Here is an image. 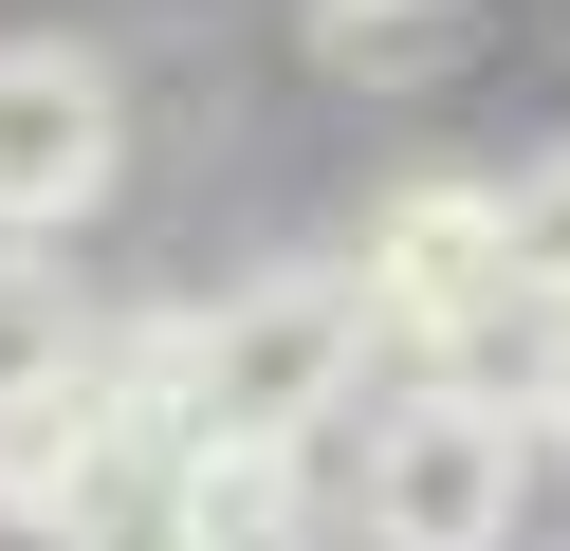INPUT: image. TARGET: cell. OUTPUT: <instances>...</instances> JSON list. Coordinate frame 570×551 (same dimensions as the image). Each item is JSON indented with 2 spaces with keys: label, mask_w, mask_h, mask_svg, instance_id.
Returning <instances> with one entry per match:
<instances>
[{
  "label": "cell",
  "mask_w": 570,
  "mask_h": 551,
  "mask_svg": "<svg viewBox=\"0 0 570 551\" xmlns=\"http://www.w3.org/2000/svg\"><path fill=\"white\" fill-rule=\"evenodd\" d=\"M386 294L350 276V257H276V276L203 294L185 313V423H166V460H295L332 404H386Z\"/></svg>",
  "instance_id": "1"
},
{
  "label": "cell",
  "mask_w": 570,
  "mask_h": 551,
  "mask_svg": "<svg viewBox=\"0 0 570 551\" xmlns=\"http://www.w3.org/2000/svg\"><path fill=\"white\" fill-rule=\"evenodd\" d=\"M350 551H515V423L497 404H368V460H350Z\"/></svg>",
  "instance_id": "2"
},
{
  "label": "cell",
  "mask_w": 570,
  "mask_h": 551,
  "mask_svg": "<svg viewBox=\"0 0 570 551\" xmlns=\"http://www.w3.org/2000/svg\"><path fill=\"white\" fill-rule=\"evenodd\" d=\"M129 166V110L92 37H0V257H38L56 220H92Z\"/></svg>",
  "instance_id": "3"
},
{
  "label": "cell",
  "mask_w": 570,
  "mask_h": 551,
  "mask_svg": "<svg viewBox=\"0 0 570 551\" xmlns=\"http://www.w3.org/2000/svg\"><path fill=\"white\" fill-rule=\"evenodd\" d=\"M350 276L386 294L405 350H442V331H479L497 294H515V203H497V184H386L368 239H350Z\"/></svg>",
  "instance_id": "4"
},
{
  "label": "cell",
  "mask_w": 570,
  "mask_h": 551,
  "mask_svg": "<svg viewBox=\"0 0 570 551\" xmlns=\"http://www.w3.org/2000/svg\"><path fill=\"white\" fill-rule=\"evenodd\" d=\"M166 551H332L295 460H166Z\"/></svg>",
  "instance_id": "5"
},
{
  "label": "cell",
  "mask_w": 570,
  "mask_h": 551,
  "mask_svg": "<svg viewBox=\"0 0 570 551\" xmlns=\"http://www.w3.org/2000/svg\"><path fill=\"white\" fill-rule=\"evenodd\" d=\"M92 350H111V331H92V294L56 276V257H0V404H38V386H75Z\"/></svg>",
  "instance_id": "6"
},
{
  "label": "cell",
  "mask_w": 570,
  "mask_h": 551,
  "mask_svg": "<svg viewBox=\"0 0 570 551\" xmlns=\"http://www.w3.org/2000/svg\"><path fill=\"white\" fill-rule=\"evenodd\" d=\"M460 37V0H313V56L332 73H423Z\"/></svg>",
  "instance_id": "7"
},
{
  "label": "cell",
  "mask_w": 570,
  "mask_h": 551,
  "mask_svg": "<svg viewBox=\"0 0 570 551\" xmlns=\"http://www.w3.org/2000/svg\"><path fill=\"white\" fill-rule=\"evenodd\" d=\"M497 203H515V294H552V313H570V147L497 166Z\"/></svg>",
  "instance_id": "8"
},
{
  "label": "cell",
  "mask_w": 570,
  "mask_h": 551,
  "mask_svg": "<svg viewBox=\"0 0 570 551\" xmlns=\"http://www.w3.org/2000/svg\"><path fill=\"white\" fill-rule=\"evenodd\" d=\"M552 441H570V404H552Z\"/></svg>",
  "instance_id": "9"
}]
</instances>
